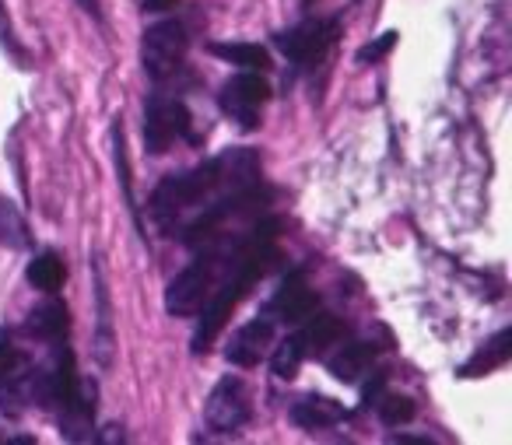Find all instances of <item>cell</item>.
<instances>
[{
  "mask_svg": "<svg viewBox=\"0 0 512 445\" xmlns=\"http://www.w3.org/2000/svg\"><path fill=\"white\" fill-rule=\"evenodd\" d=\"M372 358H376V344H365V340H358V344L341 347V351L327 361V368H330V375H334V379L358 382L365 375V368L372 365Z\"/></svg>",
  "mask_w": 512,
  "mask_h": 445,
  "instance_id": "7c38bea8",
  "label": "cell"
},
{
  "mask_svg": "<svg viewBox=\"0 0 512 445\" xmlns=\"http://www.w3.org/2000/svg\"><path fill=\"white\" fill-rule=\"evenodd\" d=\"M376 407H379V417H383L386 428H400V424H407L414 414H418L411 396H379Z\"/></svg>",
  "mask_w": 512,
  "mask_h": 445,
  "instance_id": "d6986e66",
  "label": "cell"
},
{
  "mask_svg": "<svg viewBox=\"0 0 512 445\" xmlns=\"http://www.w3.org/2000/svg\"><path fill=\"white\" fill-rule=\"evenodd\" d=\"M81 8H85L92 18H102V11H99V0H81Z\"/></svg>",
  "mask_w": 512,
  "mask_h": 445,
  "instance_id": "d4e9b609",
  "label": "cell"
},
{
  "mask_svg": "<svg viewBox=\"0 0 512 445\" xmlns=\"http://www.w3.org/2000/svg\"><path fill=\"white\" fill-rule=\"evenodd\" d=\"M190 134V113L183 102L172 99H151L148 113H144V144L151 155H165L172 141Z\"/></svg>",
  "mask_w": 512,
  "mask_h": 445,
  "instance_id": "8992f818",
  "label": "cell"
},
{
  "mask_svg": "<svg viewBox=\"0 0 512 445\" xmlns=\"http://www.w3.org/2000/svg\"><path fill=\"white\" fill-rule=\"evenodd\" d=\"M302 358H306V351H302V340L288 337L285 344H278V351H274V358H271L274 375H278V379H285V382H292L295 375H299V368H302Z\"/></svg>",
  "mask_w": 512,
  "mask_h": 445,
  "instance_id": "ac0fdd59",
  "label": "cell"
},
{
  "mask_svg": "<svg viewBox=\"0 0 512 445\" xmlns=\"http://www.w3.org/2000/svg\"><path fill=\"white\" fill-rule=\"evenodd\" d=\"M214 291V267L211 260H197L193 267H186L183 274H176V281L165 291V309L172 316H197L207 305Z\"/></svg>",
  "mask_w": 512,
  "mask_h": 445,
  "instance_id": "5b68a950",
  "label": "cell"
},
{
  "mask_svg": "<svg viewBox=\"0 0 512 445\" xmlns=\"http://www.w3.org/2000/svg\"><path fill=\"white\" fill-rule=\"evenodd\" d=\"M260 183V162L249 148H228L225 155L211 158V162L197 165L193 172L183 176H169L158 183L155 197H151V214L165 232H176V221L183 218L190 207L204 204L211 197H225V193H239Z\"/></svg>",
  "mask_w": 512,
  "mask_h": 445,
  "instance_id": "6da1fadb",
  "label": "cell"
},
{
  "mask_svg": "<svg viewBox=\"0 0 512 445\" xmlns=\"http://www.w3.org/2000/svg\"><path fill=\"white\" fill-rule=\"evenodd\" d=\"M393 442H404V445H432V442H428V438H407V435L393 438Z\"/></svg>",
  "mask_w": 512,
  "mask_h": 445,
  "instance_id": "484cf974",
  "label": "cell"
},
{
  "mask_svg": "<svg viewBox=\"0 0 512 445\" xmlns=\"http://www.w3.org/2000/svg\"><path fill=\"white\" fill-rule=\"evenodd\" d=\"M211 53L221 60H228V64H235V67H246V71H267V67H271L267 50L264 46H256V43H214Z\"/></svg>",
  "mask_w": 512,
  "mask_h": 445,
  "instance_id": "9a60e30c",
  "label": "cell"
},
{
  "mask_svg": "<svg viewBox=\"0 0 512 445\" xmlns=\"http://www.w3.org/2000/svg\"><path fill=\"white\" fill-rule=\"evenodd\" d=\"M67 326H71V319H67V305L64 302H46L32 312L29 330L39 333L43 340H50V344H57V340H64Z\"/></svg>",
  "mask_w": 512,
  "mask_h": 445,
  "instance_id": "5bb4252c",
  "label": "cell"
},
{
  "mask_svg": "<svg viewBox=\"0 0 512 445\" xmlns=\"http://www.w3.org/2000/svg\"><path fill=\"white\" fill-rule=\"evenodd\" d=\"M67 270H64V260L57 253H39L36 260L29 263V281L36 284L39 291H57L64 284Z\"/></svg>",
  "mask_w": 512,
  "mask_h": 445,
  "instance_id": "2e32d148",
  "label": "cell"
},
{
  "mask_svg": "<svg viewBox=\"0 0 512 445\" xmlns=\"http://www.w3.org/2000/svg\"><path fill=\"white\" fill-rule=\"evenodd\" d=\"M383 396V375H376V382H372L369 389H365V407H372V403Z\"/></svg>",
  "mask_w": 512,
  "mask_h": 445,
  "instance_id": "603a6c76",
  "label": "cell"
},
{
  "mask_svg": "<svg viewBox=\"0 0 512 445\" xmlns=\"http://www.w3.org/2000/svg\"><path fill=\"white\" fill-rule=\"evenodd\" d=\"M267 99H271V85L256 71L235 74L232 81H225V88H221V95H218L221 109H225L242 130L260 127V109H264Z\"/></svg>",
  "mask_w": 512,
  "mask_h": 445,
  "instance_id": "3957f363",
  "label": "cell"
},
{
  "mask_svg": "<svg viewBox=\"0 0 512 445\" xmlns=\"http://www.w3.org/2000/svg\"><path fill=\"white\" fill-rule=\"evenodd\" d=\"M292 421L306 431H320V428H334L344 421V407L330 396H302L292 407Z\"/></svg>",
  "mask_w": 512,
  "mask_h": 445,
  "instance_id": "30bf717a",
  "label": "cell"
},
{
  "mask_svg": "<svg viewBox=\"0 0 512 445\" xmlns=\"http://www.w3.org/2000/svg\"><path fill=\"white\" fill-rule=\"evenodd\" d=\"M0 246H11V249L29 246V228H25V218L18 214V207L11 200H0Z\"/></svg>",
  "mask_w": 512,
  "mask_h": 445,
  "instance_id": "e0dca14e",
  "label": "cell"
},
{
  "mask_svg": "<svg viewBox=\"0 0 512 445\" xmlns=\"http://www.w3.org/2000/svg\"><path fill=\"white\" fill-rule=\"evenodd\" d=\"M393 43H397V32H386V36L379 39V43H372V46H365V50H358V60H362V64H369V60H383L386 53L393 50Z\"/></svg>",
  "mask_w": 512,
  "mask_h": 445,
  "instance_id": "7402d4cb",
  "label": "cell"
},
{
  "mask_svg": "<svg viewBox=\"0 0 512 445\" xmlns=\"http://www.w3.org/2000/svg\"><path fill=\"white\" fill-rule=\"evenodd\" d=\"M204 421H207V428L218 431V435H232V431H239L242 424L249 421L246 382L235 379V375H225V379L211 389V396H207Z\"/></svg>",
  "mask_w": 512,
  "mask_h": 445,
  "instance_id": "277c9868",
  "label": "cell"
},
{
  "mask_svg": "<svg viewBox=\"0 0 512 445\" xmlns=\"http://www.w3.org/2000/svg\"><path fill=\"white\" fill-rule=\"evenodd\" d=\"M271 340H274L271 319H253V323L239 326V330L232 333V340H228V347H225V358L239 368H253L256 361L264 358Z\"/></svg>",
  "mask_w": 512,
  "mask_h": 445,
  "instance_id": "ba28073f",
  "label": "cell"
},
{
  "mask_svg": "<svg viewBox=\"0 0 512 445\" xmlns=\"http://www.w3.org/2000/svg\"><path fill=\"white\" fill-rule=\"evenodd\" d=\"M186 50H190V39H186V29L179 22H158L144 32V46H141V60L148 78L165 81L183 67Z\"/></svg>",
  "mask_w": 512,
  "mask_h": 445,
  "instance_id": "7a4b0ae2",
  "label": "cell"
},
{
  "mask_svg": "<svg viewBox=\"0 0 512 445\" xmlns=\"http://www.w3.org/2000/svg\"><path fill=\"white\" fill-rule=\"evenodd\" d=\"M271 309L278 312L285 323H302L306 316H313L316 312V291L306 284V277L302 274H292L285 284L278 288V295H274Z\"/></svg>",
  "mask_w": 512,
  "mask_h": 445,
  "instance_id": "9c48e42d",
  "label": "cell"
},
{
  "mask_svg": "<svg viewBox=\"0 0 512 445\" xmlns=\"http://www.w3.org/2000/svg\"><path fill=\"white\" fill-rule=\"evenodd\" d=\"M22 368V351L11 344V333L0 330V386H8Z\"/></svg>",
  "mask_w": 512,
  "mask_h": 445,
  "instance_id": "ffe728a7",
  "label": "cell"
},
{
  "mask_svg": "<svg viewBox=\"0 0 512 445\" xmlns=\"http://www.w3.org/2000/svg\"><path fill=\"white\" fill-rule=\"evenodd\" d=\"M0 46H4L8 53H15L18 64H25V50L18 46L15 32H11V22H8V11H4V4H0Z\"/></svg>",
  "mask_w": 512,
  "mask_h": 445,
  "instance_id": "44dd1931",
  "label": "cell"
},
{
  "mask_svg": "<svg viewBox=\"0 0 512 445\" xmlns=\"http://www.w3.org/2000/svg\"><path fill=\"white\" fill-rule=\"evenodd\" d=\"M176 4L179 0H144V11H155L158 15V11H172Z\"/></svg>",
  "mask_w": 512,
  "mask_h": 445,
  "instance_id": "cb8c5ba5",
  "label": "cell"
},
{
  "mask_svg": "<svg viewBox=\"0 0 512 445\" xmlns=\"http://www.w3.org/2000/svg\"><path fill=\"white\" fill-rule=\"evenodd\" d=\"M302 323H306V330L299 333V340H302V351L306 354L327 351V347H334L337 340L344 337V326L337 316H306Z\"/></svg>",
  "mask_w": 512,
  "mask_h": 445,
  "instance_id": "4fadbf2b",
  "label": "cell"
},
{
  "mask_svg": "<svg viewBox=\"0 0 512 445\" xmlns=\"http://www.w3.org/2000/svg\"><path fill=\"white\" fill-rule=\"evenodd\" d=\"M509 358H512V330H502L460 368V375L463 379H477V375H488V372H495V368H502Z\"/></svg>",
  "mask_w": 512,
  "mask_h": 445,
  "instance_id": "8fae6325",
  "label": "cell"
},
{
  "mask_svg": "<svg viewBox=\"0 0 512 445\" xmlns=\"http://www.w3.org/2000/svg\"><path fill=\"white\" fill-rule=\"evenodd\" d=\"M337 39V22H302L295 29H288L285 36H278V50L285 53L295 64H316V60L327 57V50Z\"/></svg>",
  "mask_w": 512,
  "mask_h": 445,
  "instance_id": "52a82bcc",
  "label": "cell"
}]
</instances>
